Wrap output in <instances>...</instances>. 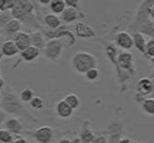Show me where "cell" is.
Instances as JSON below:
<instances>
[{"label": "cell", "instance_id": "24", "mask_svg": "<svg viewBox=\"0 0 154 143\" xmlns=\"http://www.w3.org/2000/svg\"><path fill=\"white\" fill-rule=\"evenodd\" d=\"M61 39L63 40V42H64V44H65V47H66V48H70L77 43V39H76L75 35L67 29L66 30L65 35L63 36V38Z\"/></svg>", "mask_w": 154, "mask_h": 143}, {"label": "cell", "instance_id": "6", "mask_svg": "<svg viewBox=\"0 0 154 143\" xmlns=\"http://www.w3.org/2000/svg\"><path fill=\"white\" fill-rule=\"evenodd\" d=\"M117 63L121 69L127 72L131 76L134 73V56L129 51H122L117 56Z\"/></svg>", "mask_w": 154, "mask_h": 143}, {"label": "cell", "instance_id": "9", "mask_svg": "<svg viewBox=\"0 0 154 143\" xmlns=\"http://www.w3.org/2000/svg\"><path fill=\"white\" fill-rule=\"evenodd\" d=\"M115 42L118 47H120L124 51H129L134 47L132 35L126 31H121L118 33L115 38Z\"/></svg>", "mask_w": 154, "mask_h": 143}, {"label": "cell", "instance_id": "40", "mask_svg": "<svg viewBox=\"0 0 154 143\" xmlns=\"http://www.w3.org/2000/svg\"><path fill=\"white\" fill-rule=\"evenodd\" d=\"M6 85V82H5V79L2 78V77H0V90L1 89H3Z\"/></svg>", "mask_w": 154, "mask_h": 143}, {"label": "cell", "instance_id": "44", "mask_svg": "<svg viewBox=\"0 0 154 143\" xmlns=\"http://www.w3.org/2000/svg\"><path fill=\"white\" fill-rule=\"evenodd\" d=\"M0 77H1V72H0Z\"/></svg>", "mask_w": 154, "mask_h": 143}, {"label": "cell", "instance_id": "2", "mask_svg": "<svg viewBox=\"0 0 154 143\" xmlns=\"http://www.w3.org/2000/svg\"><path fill=\"white\" fill-rule=\"evenodd\" d=\"M1 108L10 114H16V115H23L25 110L22 105V101L20 97L17 95L8 93L5 94V95L1 99Z\"/></svg>", "mask_w": 154, "mask_h": 143}, {"label": "cell", "instance_id": "7", "mask_svg": "<svg viewBox=\"0 0 154 143\" xmlns=\"http://www.w3.org/2000/svg\"><path fill=\"white\" fill-rule=\"evenodd\" d=\"M60 18L62 22H64L66 24H69L75 22H79V20L81 19H84L85 14L79 8L66 7V10L60 15Z\"/></svg>", "mask_w": 154, "mask_h": 143}, {"label": "cell", "instance_id": "10", "mask_svg": "<svg viewBox=\"0 0 154 143\" xmlns=\"http://www.w3.org/2000/svg\"><path fill=\"white\" fill-rule=\"evenodd\" d=\"M33 138L38 143H50L53 138V130L50 126H41L34 132Z\"/></svg>", "mask_w": 154, "mask_h": 143}, {"label": "cell", "instance_id": "38", "mask_svg": "<svg viewBox=\"0 0 154 143\" xmlns=\"http://www.w3.org/2000/svg\"><path fill=\"white\" fill-rule=\"evenodd\" d=\"M13 143H28V141L23 138H18L17 139L13 141Z\"/></svg>", "mask_w": 154, "mask_h": 143}, {"label": "cell", "instance_id": "5", "mask_svg": "<svg viewBox=\"0 0 154 143\" xmlns=\"http://www.w3.org/2000/svg\"><path fill=\"white\" fill-rule=\"evenodd\" d=\"M106 56L109 59V61L114 65V67H116V71H117V75L118 78H119V80L122 83L125 82L126 80L129 79V78L131 77L130 74H128L127 72H125L122 69H121L118 66L117 63V50L115 48L114 45L112 44H108V45L106 46Z\"/></svg>", "mask_w": 154, "mask_h": 143}, {"label": "cell", "instance_id": "45", "mask_svg": "<svg viewBox=\"0 0 154 143\" xmlns=\"http://www.w3.org/2000/svg\"><path fill=\"white\" fill-rule=\"evenodd\" d=\"M0 14H1V11H0Z\"/></svg>", "mask_w": 154, "mask_h": 143}, {"label": "cell", "instance_id": "32", "mask_svg": "<svg viewBox=\"0 0 154 143\" xmlns=\"http://www.w3.org/2000/svg\"><path fill=\"white\" fill-rule=\"evenodd\" d=\"M146 55H149L150 58L154 57V38H152L147 41Z\"/></svg>", "mask_w": 154, "mask_h": 143}, {"label": "cell", "instance_id": "20", "mask_svg": "<svg viewBox=\"0 0 154 143\" xmlns=\"http://www.w3.org/2000/svg\"><path fill=\"white\" fill-rule=\"evenodd\" d=\"M44 23L49 29H56L62 25L61 18L54 13H48L45 15Z\"/></svg>", "mask_w": 154, "mask_h": 143}, {"label": "cell", "instance_id": "23", "mask_svg": "<svg viewBox=\"0 0 154 143\" xmlns=\"http://www.w3.org/2000/svg\"><path fill=\"white\" fill-rule=\"evenodd\" d=\"M141 107L145 113L154 116V97L144 98L141 103Z\"/></svg>", "mask_w": 154, "mask_h": 143}, {"label": "cell", "instance_id": "34", "mask_svg": "<svg viewBox=\"0 0 154 143\" xmlns=\"http://www.w3.org/2000/svg\"><path fill=\"white\" fill-rule=\"evenodd\" d=\"M92 143H106V138L104 136H98L95 137Z\"/></svg>", "mask_w": 154, "mask_h": 143}, {"label": "cell", "instance_id": "17", "mask_svg": "<svg viewBox=\"0 0 154 143\" xmlns=\"http://www.w3.org/2000/svg\"><path fill=\"white\" fill-rule=\"evenodd\" d=\"M95 137H96L95 134L89 126V123L85 121L80 131V135H79L80 141L82 143H92L95 138Z\"/></svg>", "mask_w": 154, "mask_h": 143}, {"label": "cell", "instance_id": "14", "mask_svg": "<svg viewBox=\"0 0 154 143\" xmlns=\"http://www.w3.org/2000/svg\"><path fill=\"white\" fill-rule=\"evenodd\" d=\"M21 53V58L26 62V63H30V62L35 61V59H38L40 54H41V51L34 46H29L28 48L24 49L23 51H20Z\"/></svg>", "mask_w": 154, "mask_h": 143}, {"label": "cell", "instance_id": "42", "mask_svg": "<svg viewBox=\"0 0 154 143\" xmlns=\"http://www.w3.org/2000/svg\"><path fill=\"white\" fill-rule=\"evenodd\" d=\"M151 65H152V67H153V68H154V57L151 58Z\"/></svg>", "mask_w": 154, "mask_h": 143}, {"label": "cell", "instance_id": "4", "mask_svg": "<svg viewBox=\"0 0 154 143\" xmlns=\"http://www.w3.org/2000/svg\"><path fill=\"white\" fill-rule=\"evenodd\" d=\"M64 48H65V44L62 39H49L47 40L46 45H45L43 49L44 56L48 60L54 62L61 56L63 51H64Z\"/></svg>", "mask_w": 154, "mask_h": 143}, {"label": "cell", "instance_id": "39", "mask_svg": "<svg viewBox=\"0 0 154 143\" xmlns=\"http://www.w3.org/2000/svg\"><path fill=\"white\" fill-rule=\"evenodd\" d=\"M38 1L41 5L47 6V5H50V3L51 2V0H38Z\"/></svg>", "mask_w": 154, "mask_h": 143}, {"label": "cell", "instance_id": "3", "mask_svg": "<svg viewBox=\"0 0 154 143\" xmlns=\"http://www.w3.org/2000/svg\"><path fill=\"white\" fill-rule=\"evenodd\" d=\"M33 11L34 6L29 0H16L15 6L11 11L13 18L21 22H25L30 18Z\"/></svg>", "mask_w": 154, "mask_h": 143}, {"label": "cell", "instance_id": "43", "mask_svg": "<svg viewBox=\"0 0 154 143\" xmlns=\"http://www.w3.org/2000/svg\"><path fill=\"white\" fill-rule=\"evenodd\" d=\"M1 99H2V96H1V93H0V109H1Z\"/></svg>", "mask_w": 154, "mask_h": 143}, {"label": "cell", "instance_id": "15", "mask_svg": "<svg viewBox=\"0 0 154 143\" xmlns=\"http://www.w3.org/2000/svg\"><path fill=\"white\" fill-rule=\"evenodd\" d=\"M133 40H134V47L138 51H140L142 54L146 55V45H147V39L143 33L135 31L132 35Z\"/></svg>", "mask_w": 154, "mask_h": 143}, {"label": "cell", "instance_id": "18", "mask_svg": "<svg viewBox=\"0 0 154 143\" xmlns=\"http://www.w3.org/2000/svg\"><path fill=\"white\" fill-rule=\"evenodd\" d=\"M31 36V45L34 47L38 48L40 51H43L45 45H46V38L40 31H35L30 34Z\"/></svg>", "mask_w": 154, "mask_h": 143}, {"label": "cell", "instance_id": "26", "mask_svg": "<svg viewBox=\"0 0 154 143\" xmlns=\"http://www.w3.org/2000/svg\"><path fill=\"white\" fill-rule=\"evenodd\" d=\"M34 97V91L30 88H25L20 94V100L24 103H29Z\"/></svg>", "mask_w": 154, "mask_h": 143}, {"label": "cell", "instance_id": "8", "mask_svg": "<svg viewBox=\"0 0 154 143\" xmlns=\"http://www.w3.org/2000/svg\"><path fill=\"white\" fill-rule=\"evenodd\" d=\"M74 30L76 36L79 39H89L95 37V30L90 24L81 21L76 23L74 26Z\"/></svg>", "mask_w": 154, "mask_h": 143}, {"label": "cell", "instance_id": "21", "mask_svg": "<svg viewBox=\"0 0 154 143\" xmlns=\"http://www.w3.org/2000/svg\"><path fill=\"white\" fill-rule=\"evenodd\" d=\"M22 28V22L15 19V18H12L11 20H10L8 22V23L6 24V26L4 27L5 31L10 34V35H15L16 33L20 32Z\"/></svg>", "mask_w": 154, "mask_h": 143}, {"label": "cell", "instance_id": "25", "mask_svg": "<svg viewBox=\"0 0 154 143\" xmlns=\"http://www.w3.org/2000/svg\"><path fill=\"white\" fill-rule=\"evenodd\" d=\"M64 100L73 110H77L79 107L80 106V99H79V97L76 94H69V95H67L64 98Z\"/></svg>", "mask_w": 154, "mask_h": 143}, {"label": "cell", "instance_id": "11", "mask_svg": "<svg viewBox=\"0 0 154 143\" xmlns=\"http://www.w3.org/2000/svg\"><path fill=\"white\" fill-rule=\"evenodd\" d=\"M13 41L15 42L17 48L20 51L31 46V36L30 34L20 31L13 36Z\"/></svg>", "mask_w": 154, "mask_h": 143}, {"label": "cell", "instance_id": "16", "mask_svg": "<svg viewBox=\"0 0 154 143\" xmlns=\"http://www.w3.org/2000/svg\"><path fill=\"white\" fill-rule=\"evenodd\" d=\"M74 112V110L71 108V107L63 99L60 100L57 105H56V113L62 119H68L70 118L72 114Z\"/></svg>", "mask_w": 154, "mask_h": 143}, {"label": "cell", "instance_id": "46", "mask_svg": "<svg viewBox=\"0 0 154 143\" xmlns=\"http://www.w3.org/2000/svg\"><path fill=\"white\" fill-rule=\"evenodd\" d=\"M140 143H144V142H140Z\"/></svg>", "mask_w": 154, "mask_h": 143}, {"label": "cell", "instance_id": "1", "mask_svg": "<svg viewBox=\"0 0 154 143\" xmlns=\"http://www.w3.org/2000/svg\"><path fill=\"white\" fill-rule=\"evenodd\" d=\"M71 67L76 72L85 74L91 68L97 67V58L91 52L80 51L76 52L71 58Z\"/></svg>", "mask_w": 154, "mask_h": 143}, {"label": "cell", "instance_id": "37", "mask_svg": "<svg viewBox=\"0 0 154 143\" xmlns=\"http://www.w3.org/2000/svg\"><path fill=\"white\" fill-rule=\"evenodd\" d=\"M118 143H134V141L129 138H122L118 141Z\"/></svg>", "mask_w": 154, "mask_h": 143}, {"label": "cell", "instance_id": "31", "mask_svg": "<svg viewBox=\"0 0 154 143\" xmlns=\"http://www.w3.org/2000/svg\"><path fill=\"white\" fill-rule=\"evenodd\" d=\"M12 15H11V11H5V12H1L0 14V28H4L6 24L8 23V22L12 19Z\"/></svg>", "mask_w": 154, "mask_h": 143}, {"label": "cell", "instance_id": "19", "mask_svg": "<svg viewBox=\"0 0 154 143\" xmlns=\"http://www.w3.org/2000/svg\"><path fill=\"white\" fill-rule=\"evenodd\" d=\"M1 50L3 55L6 57H12L20 52L13 40H6L1 45Z\"/></svg>", "mask_w": 154, "mask_h": 143}, {"label": "cell", "instance_id": "29", "mask_svg": "<svg viewBox=\"0 0 154 143\" xmlns=\"http://www.w3.org/2000/svg\"><path fill=\"white\" fill-rule=\"evenodd\" d=\"M15 6V0H0V11H11Z\"/></svg>", "mask_w": 154, "mask_h": 143}, {"label": "cell", "instance_id": "41", "mask_svg": "<svg viewBox=\"0 0 154 143\" xmlns=\"http://www.w3.org/2000/svg\"><path fill=\"white\" fill-rule=\"evenodd\" d=\"M3 52H2V50H1V47H0V61L2 60V58H3Z\"/></svg>", "mask_w": 154, "mask_h": 143}, {"label": "cell", "instance_id": "27", "mask_svg": "<svg viewBox=\"0 0 154 143\" xmlns=\"http://www.w3.org/2000/svg\"><path fill=\"white\" fill-rule=\"evenodd\" d=\"M29 104L31 108L35 110H41L44 108V100L40 96H34Z\"/></svg>", "mask_w": 154, "mask_h": 143}, {"label": "cell", "instance_id": "22", "mask_svg": "<svg viewBox=\"0 0 154 143\" xmlns=\"http://www.w3.org/2000/svg\"><path fill=\"white\" fill-rule=\"evenodd\" d=\"M50 10L51 13L54 14H62V12L64 11L66 8V5L65 0H51V2L50 3Z\"/></svg>", "mask_w": 154, "mask_h": 143}, {"label": "cell", "instance_id": "35", "mask_svg": "<svg viewBox=\"0 0 154 143\" xmlns=\"http://www.w3.org/2000/svg\"><path fill=\"white\" fill-rule=\"evenodd\" d=\"M79 141H80L79 138H76V139H73V140L68 139V138H63V139L59 140L57 143H79Z\"/></svg>", "mask_w": 154, "mask_h": 143}, {"label": "cell", "instance_id": "13", "mask_svg": "<svg viewBox=\"0 0 154 143\" xmlns=\"http://www.w3.org/2000/svg\"><path fill=\"white\" fill-rule=\"evenodd\" d=\"M4 122L5 128L8 131H10L11 134H13V135H20L23 130V123L17 118H8Z\"/></svg>", "mask_w": 154, "mask_h": 143}, {"label": "cell", "instance_id": "12", "mask_svg": "<svg viewBox=\"0 0 154 143\" xmlns=\"http://www.w3.org/2000/svg\"><path fill=\"white\" fill-rule=\"evenodd\" d=\"M137 92L141 95H148L152 94L153 88H154V83L153 80L148 77L141 78L137 82Z\"/></svg>", "mask_w": 154, "mask_h": 143}, {"label": "cell", "instance_id": "33", "mask_svg": "<svg viewBox=\"0 0 154 143\" xmlns=\"http://www.w3.org/2000/svg\"><path fill=\"white\" fill-rule=\"evenodd\" d=\"M65 2L68 8H75L80 10V0H65Z\"/></svg>", "mask_w": 154, "mask_h": 143}, {"label": "cell", "instance_id": "30", "mask_svg": "<svg viewBox=\"0 0 154 143\" xmlns=\"http://www.w3.org/2000/svg\"><path fill=\"white\" fill-rule=\"evenodd\" d=\"M99 75H100V72H99V70H98L97 67L89 69L87 72L84 74L85 79L87 80H89V82H95V80L99 78Z\"/></svg>", "mask_w": 154, "mask_h": 143}, {"label": "cell", "instance_id": "36", "mask_svg": "<svg viewBox=\"0 0 154 143\" xmlns=\"http://www.w3.org/2000/svg\"><path fill=\"white\" fill-rule=\"evenodd\" d=\"M149 19L154 22V4L149 8Z\"/></svg>", "mask_w": 154, "mask_h": 143}, {"label": "cell", "instance_id": "28", "mask_svg": "<svg viewBox=\"0 0 154 143\" xmlns=\"http://www.w3.org/2000/svg\"><path fill=\"white\" fill-rule=\"evenodd\" d=\"M0 142L1 143H12L13 134L7 129H0Z\"/></svg>", "mask_w": 154, "mask_h": 143}]
</instances>
